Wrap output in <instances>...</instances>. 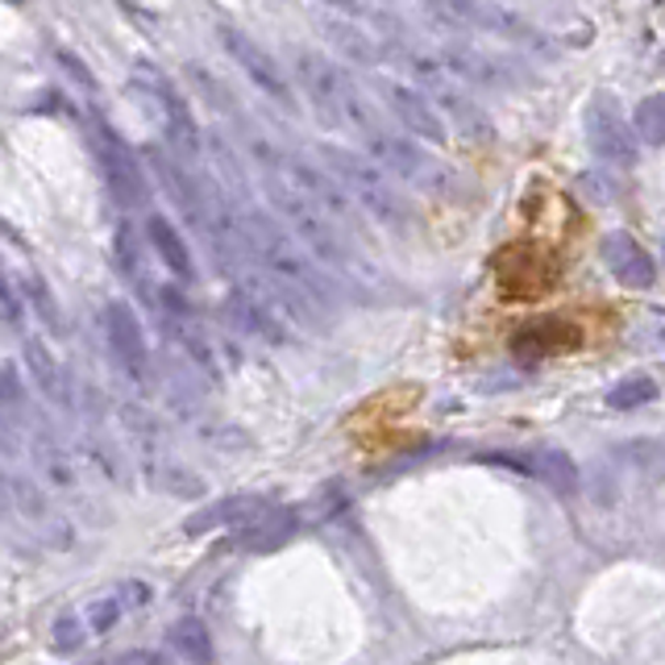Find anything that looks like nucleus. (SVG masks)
<instances>
[{
	"instance_id": "f257e3e1",
	"label": "nucleus",
	"mask_w": 665,
	"mask_h": 665,
	"mask_svg": "<svg viewBox=\"0 0 665 665\" xmlns=\"http://www.w3.org/2000/svg\"><path fill=\"white\" fill-rule=\"evenodd\" d=\"M233 233H237L246 263L263 270V279L284 296L296 317L317 324L337 308V284L329 279V270L312 263L296 246V237L279 221H270L263 209L233 212Z\"/></svg>"
},
{
	"instance_id": "f03ea898",
	"label": "nucleus",
	"mask_w": 665,
	"mask_h": 665,
	"mask_svg": "<svg viewBox=\"0 0 665 665\" xmlns=\"http://www.w3.org/2000/svg\"><path fill=\"white\" fill-rule=\"evenodd\" d=\"M291 71L304 88L308 109L321 117L329 130H345L354 133L366 125V117L375 113L370 100L362 96V88L354 84V76L337 67L333 58L317 55V51H291Z\"/></svg>"
},
{
	"instance_id": "7ed1b4c3",
	"label": "nucleus",
	"mask_w": 665,
	"mask_h": 665,
	"mask_svg": "<svg viewBox=\"0 0 665 665\" xmlns=\"http://www.w3.org/2000/svg\"><path fill=\"white\" fill-rule=\"evenodd\" d=\"M317 154H321V163H324V175L345 191V200H358V209L366 212V217H375L379 225L396 229V233H403V229L412 225V209H408L403 191H399L379 167H370L362 154L345 151V146H333V142H321Z\"/></svg>"
},
{
	"instance_id": "20e7f679",
	"label": "nucleus",
	"mask_w": 665,
	"mask_h": 665,
	"mask_svg": "<svg viewBox=\"0 0 665 665\" xmlns=\"http://www.w3.org/2000/svg\"><path fill=\"white\" fill-rule=\"evenodd\" d=\"M266 196H270V204L275 212L287 221L291 229V237H296V246L308 250L312 254V263L329 266V270H337L345 279H362V263L358 254H354V242H350V233L342 225H333L321 209H312L308 200H300L296 191L279 188V184H270L266 179Z\"/></svg>"
},
{
	"instance_id": "39448f33",
	"label": "nucleus",
	"mask_w": 665,
	"mask_h": 665,
	"mask_svg": "<svg viewBox=\"0 0 665 665\" xmlns=\"http://www.w3.org/2000/svg\"><path fill=\"white\" fill-rule=\"evenodd\" d=\"M354 137H358V146H362V158H366L370 167H379L383 175L391 171L396 179L424 191L454 188V175H450L445 163H437V154H429L420 142L403 137V133L391 130V125H383L379 113L366 117V125L354 130Z\"/></svg>"
},
{
	"instance_id": "423d86ee",
	"label": "nucleus",
	"mask_w": 665,
	"mask_h": 665,
	"mask_svg": "<svg viewBox=\"0 0 665 665\" xmlns=\"http://www.w3.org/2000/svg\"><path fill=\"white\" fill-rule=\"evenodd\" d=\"M130 88L151 104V113L158 117L163 137H167V146H171L175 158L188 163V167H200L204 133H200V121L191 113L188 96L175 88L171 76H167L163 67H154L151 58H137L130 71Z\"/></svg>"
},
{
	"instance_id": "0eeeda50",
	"label": "nucleus",
	"mask_w": 665,
	"mask_h": 665,
	"mask_svg": "<svg viewBox=\"0 0 665 665\" xmlns=\"http://www.w3.org/2000/svg\"><path fill=\"white\" fill-rule=\"evenodd\" d=\"M92 151H96L100 179H104V191L113 196L117 209H151L154 191H151L146 163L137 158V151H133L113 125H96Z\"/></svg>"
},
{
	"instance_id": "6e6552de",
	"label": "nucleus",
	"mask_w": 665,
	"mask_h": 665,
	"mask_svg": "<svg viewBox=\"0 0 665 665\" xmlns=\"http://www.w3.org/2000/svg\"><path fill=\"white\" fill-rule=\"evenodd\" d=\"M287 300L270 287L266 291L258 279H250V284L233 287L225 296V321L237 329V333H246L254 342H266V345H284L287 342Z\"/></svg>"
},
{
	"instance_id": "1a4fd4ad",
	"label": "nucleus",
	"mask_w": 665,
	"mask_h": 665,
	"mask_svg": "<svg viewBox=\"0 0 665 665\" xmlns=\"http://www.w3.org/2000/svg\"><path fill=\"white\" fill-rule=\"evenodd\" d=\"M429 13L437 21H450V25H466V30H483V34H495V38L508 42H524L532 51H550L545 34L529 25V21L503 9V4H483V0H445V4H429Z\"/></svg>"
},
{
	"instance_id": "9d476101",
	"label": "nucleus",
	"mask_w": 665,
	"mask_h": 665,
	"mask_svg": "<svg viewBox=\"0 0 665 665\" xmlns=\"http://www.w3.org/2000/svg\"><path fill=\"white\" fill-rule=\"evenodd\" d=\"M370 84L379 88L387 113L399 121V133L412 137V142H429V146H450V125L445 117L433 109V100L412 88V84H399L387 76H370Z\"/></svg>"
},
{
	"instance_id": "9b49d317",
	"label": "nucleus",
	"mask_w": 665,
	"mask_h": 665,
	"mask_svg": "<svg viewBox=\"0 0 665 665\" xmlns=\"http://www.w3.org/2000/svg\"><path fill=\"white\" fill-rule=\"evenodd\" d=\"M221 46H225V55L237 63V71H242L258 92L270 96L284 113H296V92H291L284 67L275 63V55L266 51L263 42H254L246 30H237V25H221Z\"/></svg>"
},
{
	"instance_id": "f8f14e48",
	"label": "nucleus",
	"mask_w": 665,
	"mask_h": 665,
	"mask_svg": "<svg viewBox=\"0 0 665 665\" xmlns=\"http://www.w3.org/2000/svg\"><path fill=\"white\" fill-rule=\"evenodd\" d=\"M587 142H590V154L611 167V171H628L636 167V137L628 130V117L620 113V104L611 96H595L587 109Z\"/></svg>"
},
{
	"instance_id": "ddd939ff",
	"label": "nucleus",
	"mask_w": 665,
	"mask_h": 665,
	"mask_svg": "<svg viewBox=\"0 0 665 665\" xmlns=\"http://www.w3.org/2000/svg\"><path fill=\"white\" fill-rule=\"evenodd\" d=\"M100 324H104V345H109V358H113L117 370L133 383L146 379L151 375V350H146V333H142V321H137L130 300H109L100 312Z\"/></svg>"
},
{
	"instance_id": "4468645a",
	"label": "nucleus",
	"mask_w": 665,
	"mask_h": 665,
	"mask_svg": "<svg viewBox=\"0 0 665 665\" xmlns=\"http://www.w3.org/2000/svg\"><path fill=\"white\" fill-rule=\"evenodd\" d=\"M433 58H437L441 71L466 79V84H475V88H512V84H524V76L516 71L512 63L487 55V51H478V46H466V42H454V38L437 42Z\"/></svg>"
},
{
	"instance_id": "2eb2a0df",
	"label": "nucleus",
	"mask_w": 665,
	"mask_h": 665,
	"mask_svg": "<svg viewBox=\"0 0 665 665\" xmlns=\"http://www.w3.org/2000/svg\"><path fill=\"white\" fill-rule=\"evenodd\" d=\"M478 462H487V466H508V470L541 478V483L557 495L578 491V466H574V457L566 454V450H553V445H536V450H524V454H483Z\"/></svg>"
},
{
	"instance_id": "dca6fc26",
	"label": "nucleus",
	"mask_w": 665,
	"mask_h": 665,
	"mask_svg": "<svg viewBox=\"0 0 665 665\" xmlns=\"http://www.w3.org/2000/svg\"><path fill=\"white\" fill-rule=\"evenodd\" d=\"M599 254H603V266L611 270L616 284L632 287V291H649V287L657 284V258H653L632 233H624V229L603 233Z\"/></svg>"
},
{
	"instance_id": "f3484780",
	"label": "nucleus",
	"mask_w": 665,
	"mask_h": 665,
	"mask_svg": "<svg viewBox=\"0 0 665 665\" xmlns=\"http://www.w3.org/2000/svg\"><path fill=\"white\" fill-rule=\"evenodd\" d=\"M9 508L34 529V536H42L51 550H67L71 541H76V529L63 520V516L34 491V483H25V478H13L9 483Z\"/></svg>"
},
{
	"instance_id": "a211bd4d",
	"label": "nucleus",
	"mask_w": 665,
	"mask_h": 665,
	"mask_svg": "<svg viewBox=\"0 0 665 665\" xmlns=\"http://www.w3.org/2000/svg\"><path fill=\"white\" fill-rule=\"evenodd\" d=\"M312 21H317V30L324 34V42L345 58V63H358V67H375L383 58V51L375 46V38L354 25V21H345L342 13H333V9H312Z\"/></svg>"
},
{
	"instance_id": "6ab92c4d",
	"label": "nucleus",
	"mask_w": 665,
	"mask_h": 665,
	"mask_svg": "<svg viewBox=\"0 0 665 665\" xmlns=\"http://www.w3.org/2000/svg\"><path fill=\"white\" fill-rule=\"evenodd\" d=\"M263 495H225V499H212L200 512H191L184 520V532L188 536H204V532H221V529H242L254 516L263 512Z\"/></svg>"
},
{
	"instance_id": "aec40b11",
	"label": "nucleus",
	"mask_w": 665,
	"mask_h": 665,
	"mask_svg": "<svg viewBox=\"0 0 665 665\" xmlns=\"http://www.w3.org/2000/svg\"><path fill=\"white\" fill-rule=\"evenodd\" d=\"M296 529H300V512H296V508H270V512L263 508L250 524L237 529L233 550L270 553V550H279V545H287V541L296 536Z\"/></svg>"
},
{
	"instance_id": "412c9836",
	"label": "nucleus",
	"mask_w": 665,
	"mask_h": 665,
	"mask_svg": "<svg viewBox=\"0 0 665 665\" xmlns=\"http://www.w3.org/2000/svg\"><path fill=\"white\" fill-rule=\"evenodd\" d=\"M146 242H151V250L158 254V263L171 270L175 284H184V287L196 284V258H191L184 233L171 225V217L151 212V217H146Z\"/></svg>"
},
{
	"instance_id": "4be33fe9",
	"label": "nucleus",
	"mask_w": 665,
	"mask_h": 665,
	"mask_svg": "<svg viewBox=\"0 0 665 665\" xmlns=\"http://www.w3.org/2000/svg\"><path fill=\"white\" fill-rule=\"evenodd\" d=\"M25 366H30L34 387H38L55 408H71V383H67V370H63L55 354H51L42 342H34V337L25 342Z\"/></svg>"
},
{
	"instance_id": "5701e85b",
	"label": "nucleus",
	"mask_w": 665,
	"mask_h": 665,
	"mask_svg": "<svg viewBox=\"0 0 665 665\" xmlns=\"http://www.w3.org/2000/svg\"><path fill=\"white\" fill-rule=\"evenodd\" d=\"M167 645L184 665H212L217 662V649H212L209 624L196 620V616H184L167 628Z\"/></svg>"
},
{
	"instance_id": "b1692460",
	"label": "nucleus",
	"mask_w": 665,
	"mask_h": 665,
	"mask_svg": "<svg viewBox=\"0 0 665 665\" xmlns=\"http://www.w3.org/2000/svg\"><path fill=\"white\" fill-rule=\"evenodd\" d=\"M113 258L117 266H121V275L130 279L133 287H142L146 296H158V287L151 284V270H146V250H142V242H137V233H133V225H121L113 237Z\"/></svg>"
},
{
	"instance_id": "393cba45",
	"label": "nucleus",
	"mask_w": 665,
	"mask_h": 665,
	"mask_svg": "<svg viewBox=\"0 0 665 665\" xmlns=\"http://www.w3.org/2000/svg\"><path fill=\"white\" fill-rule=\"evenodd\" d=\"M657 379L653 375H628V379H620L616 387H611L608 396H603V403H608L611 412H636V408H645V403H653L657 399Z\"/></svg>"
},
{
	"instance_id": "a878e982",
	"label": "nucleus",
	"mask_w": 665,
	"mask_h": 665,
	"mask_svg": "<svg viewBox=\"0 0 665 665\" xmlns=\"http://www.w3.org/2000/svg\"><path fill=\"white\" fill-rule=\"evenodd\" d=\"M628 130L636 137V146H641V142H645V146H662L665 142V96L662 92L645 96V100L636 104L632 121H628Z\"/></svg>"
},
{
	"instance_id": "bb28decb",
	"label": "nucleus",
	"mask_w": 665,
	"mask_h": 665,
	"mask_svg": "<svg viewBox=\"0 0 665 665\" xmlns=\"http://www.w3.org/2000/svg\"><path fill=\"white\" fill-rule=\"evenodd\" d=\"M88 624H84V616L79 611H63L55 624H51V649H55L58 657H76L79 649L88 645Z\"/></svg>"
},
{
	"instance_id": "cd10ccee",
	"label": "nucleus",
	"mask_w": 665,
	"mask_h": 665,
	"mask_svg": "<svg viewBox=\"0 0 665 665\" xmlns=\"http://www.w3.org/2000/svg\"><path fill=\"white\" fill-rule=\"evenodd\" d=\"M154 478V487H163V491H171V495H204V483L191 475L188 466H179V462H171L163 475H151Z\"/></svg>"
},
{
	"instance_id": "c85d7f7f",
	"label": "nucleus",
	"mask_w": 665,
	"mask_h": 665,
	"mask_svg": "<svg viewBox=\"0 0 665 665\" xmlns=\"http://www.w3.org/2000/svg\"><path fill=\"white\" fill-rule=\"evenodd\" d=\"M121 616L125 611H121V603H117L113 595H100V599H92V608L84 611V624H88V632H113V624Z\"/></svg>"
},
{
	"instance_id": "c756f323",
	"label": "nucleus",
	"mask_w": 665,
	"mask_h": 665,
	"mask_svg": "<svg viewBox=\"0 0 665 665\" xmlns=\"http://www.w3.org/2000/svg\"><path fill=\"white\" fill-rule=\"evenodd\" d=\"M25 296L34 300V308H38V321H42V324H51V329H58V324H63V317H58V304H55V296H51V287L42 284V279L25 275Z\"/></svg>"
},
{
	"instance_id": "7c9ffc66",
	"label": "nucleus",
	"mask_w": 665,
	"mask_h": 665,
	"mask_svg": "<svg viewBox=\"0 0 665 665\" xmlns=\"http://www.w3.org/2000/svg\"><path fill=\"white\" fill-rule=\"evenodd\" d=\"M34 457H38L42 475L51 478V483H58V487H76V470H67V457L58 454L55 445H42V450H34Z\"/></svg>"
},
{
	"instance_id": "2f4dec72",
	"label": "nucleus",
	"mask_w": 665,
	"mask_h": 665,
	"mask_svg": "<svg viewBox=\"0 0 665 665\" xmlns=\"http://www.w3.org/2000/svg\"><path fill=\"white\" fill-rule=\"evenodd\" d=\"M113 599L121 603V611L146 608V603H151V583H142V578H125V583L113 590Z\"/></svg>"
},
{
	"instance_id": "473e14b6",
	"label": "nucleus",
	"mask_w": 665,
	"mask_h": 665,
	"mask_svg": "<svg viewBox=\"0 0 665 665\" xmlns=\"http://www.w3.org/2000/svg\"><path fill=\"white\" fill-rule=\"evenodd\" d=\"M0 312H4V321L18 324L21 321V304H18V291L9 284V275H4V266H0Z\"/></svg>"
},
{
	"instance_id": "72a5a7b5",
	"label": "nucleus",
	"mask_w": 665,
	"mask_h": 665,
	"mask_svg": "<svg viewBox=\"0 0 665 665\" xmlns=\"http://www.w3.org/2000/svg\"><path fill=\"white\" fill-rule=\"evenodd\" d=\"M58 63H63V71H67V76H76L79 84H84V88H96V84H92V76H88V71H84V63H79L76 55H67V51H58Z\"/></svg>"
}]
</instances>
